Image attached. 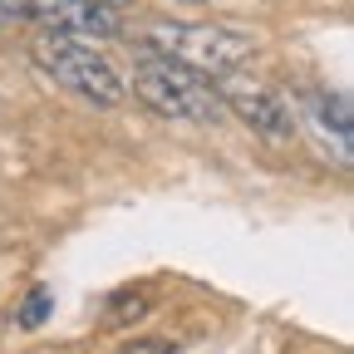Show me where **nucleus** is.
Instances as JSON below:
<instances>
[{
    "instance_id": "nucleus-1",
    "label": "nucleus",
    "mask_w": 354,
    "mask_h": 354,
    "mask_svg": "<svg viewBox=\"0 0 354 354\" xmlns=\"http://www.w3.org/2000/svg\"><path fill=\"white\" fill-rule=\"evenodd\" d=\"M133 94H138L153 113L177 118V123H221V118H227L221 88L207 74H197L187 64L148 50V44L133 50Z\"/></svg>"
},
{
    "instance_id": "nucleus-2",
    "label": "nucleus",
    "mask_w": 354,
    "mask_h": 354,
    "mask_svg": "<svg viewBox=\"0 0 354 354\" xmlns=\"http://www.w3.org/2000/svg\"><path fill=\"white\" fill-rule=\"evenodd\" d=\"M30 59L39 64L44 79H55L64 94H74L79 104H94V109H118L128 99V84L113 69V59L99 50L94 39H79V35H35L30 44Z\"/></svg>"
},
{
    "instance_id": "nucleus-3",
    "label": "nucleus",
    "mask_w": 354,
    "mask_h": 354,
    "mask_svg": "<svg viewBox=\"0 0 354 354\" xmlns=\"http://www.w3.org/2000/svg\"><path fill=\"white\" fill-rule=\"evenodd\" d=\"M138 44L148 50L187 64L207 79H221V74H236L251 55H256V39L236 25H212V20H148Z\"/></svg>"
},
{
    "instance_id": "nucleus-4",
    "label": "nucleus",
    "mask_w": 354,
    "mask_h": 354,
    "mask_svg": "<svg viewBox=\"0 0 354 354\" xmlns=\"http://www.w3.org/2000/svg\"><path fill=\"white\" fill-rule=\"evenodd\" d=\"M227 84H221V104H227V113H236L256 138H266V143H276V148H286V143H295V109H290V99L286 94H276L271 84H246V79H236V74H221Z\"/></svg>"
},
{
    "instance_id": "nucleus-5",
    "label": "nucleus",
    "mask_w": 354,
    "mask_h": 354,
    "mask_svg": "<svg viewBox=\"0 0 354 354\" xmlns=\"http://www.w3.org/2000/svg\"><path fill=\"white\" fill-rule=\"evenodd\" d=\"M310 113H315L320 133L335 143V158L349 162V138H354V133H349V104H344V94H335V99L330 94H315V99H310Z\"/></svg>"
},
{
    "instance_id": "nucleus-6",
    "label": "nucleus",
    "mask_w": 354,
    "mask_h": 354,
    "mask_svg": "<svg viewBox=\"0 0 354 354\" xmlns=\"http://www.w3.org/2000/svg\"><path fill=\"white\" fill-rule=\"evenodd\" d=\"M50 310H55V295L44 290V286H35V290L25 295V305H20V315H15V320H20V330H39Z\"/></svg>"
},
{
    "instance_id": "nucleus-7",
    "label": "nucleus",
    "mask_w": 354,
    "mask_h": 354,
    "mask_svg": "<svg viewBox=\"0 0 354 354\" xmlns=\"http://www.w3.org/2000/svg\"><path fill=\"white\" fill-rule=\"evenodd\" d=\"M148 310H153V305H148L143 295H113V305H109V315H104V320L118 330V325H128V320H143Z\"/></svg>"
},
{
    "instance_id": "nucleus-8",
    "label": "nucleus",
    "mask_w": 354,
    "mask_h": 354,
    "mask_svg": "<svg viewBox=\"0 0 354 354\" xmlns=\"http://www.w3.org/2000/svg\"><path fill=\"white\" fill-rule=\"evenodd\" d=\"M123 354H172V344L167 339H143V344H128Z\"/></svg>"
},
{
    "instance_id": "nucleus-9",
    "label": "nucleus",
    "mask_w": 354,
    "mask_h": 354,
    "mask_svg": "<svg viewBox=\"0 0 354 354\" xmlns=\"http://www.w3.org/2000/svg\"><path fill=\"white\" fill-rule=\"evenodd\" d=\"M183 6H212V0H183Z\"/></svg>"
},
{
    "instance_id": "nucleus-10",
    "label": "nucleus",
    "mask_w": 354,
    "mask_h": 354,
    "mask_svg": "<svg viewBox=\"0 0 354 354\" xmlns=\"http://www.w3.org/2000/svg\"><path fill=\"white\" fill-rule=\"evenodd\" d=\"M99 6H113V10H118V6H123V0H99Z\"/></svg>"
}]
</instances>
